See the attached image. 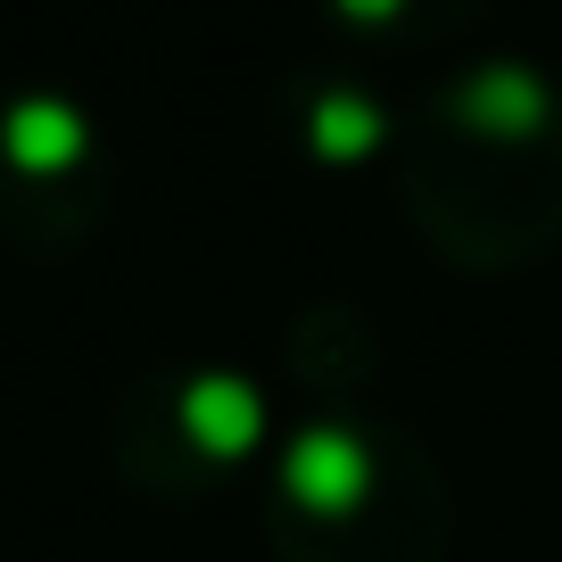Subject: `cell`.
I'll use <instances>...</instances> for the list:
<instances>
[{
    "label": "cell",
    "instance_id": "obj_6",
    "mask_svg": "<svg viewBox=\"0 0 562 562\" xmlns=\"http://www.w3.org/2000/svg\"><path fill=\"white\" fill-rule=\"evenodd\" d=\"M397 133L405 116L364 83V75H306L299 83V140L315 149L323 166H364V158H397Z\"/></svg>",
    "mask_w": 562,
    "mask_h": 562
},
{
    "label": "cell",
    "instance_id": "obj_2",
    "mask_svg": "<svg viewBox=\"0 0 562 562\" xmlns=\"http://www.w3.org/2000/svg\"><path fill=\"white\" fill-rule=\"evenodd\" d=\"M447 529L456 480L381 405L306 414L265 480V546L281 562H439Z\"/></svg>",
    "mask_w": 562,
    "mask_h": 562
},
{
    "label": "cell",
    "instance_id": "obj_5",
    "mask_svg": "<svg viewBox=\"0 0 562 562\" xmlns=\"http://www.w3.org/2000/svg\"><path fill=\"white\" fill-rule=\"evenodd\" d=\"M290 381L306 389L315 414H339V405H372V381H381V339H372V315L348 299H323L290 323Z\"/></svg>",
    "mask_w": 562,
    "mask_h": 562
},
{
    "label": "cell",
    "instance_id": "obj_3",
    "mask_svg": "<svg viewBox=\"0 0 562 562\" xmlns=\"http://www.w3.org/2000/svg\"><path fill=\"white\" fill-rule=\"evenodd\" d=\"M265 447V397L248 372L224 364H175L140 381L116 414V463L124 480L158 496H207Z\"/></svg>",
    "mask_w": 562,
    "mask_h": 562
},
{
    "label": "cell",
    "instance_id": "obj_4",
    "mask_svg": "<svg viewBox=\"0 0 562 562\" xmlns=\"http://www.w3.org/2000/svg\"><path fill=\"white\" fill-rule=\"evenodd\" d=\"M58 207L67 232H83L100 215V140H91L83 108H67L58 91L9 100L0 116V207Z\"/></svg>",
    "mask_w": 562,
    "mask_h": 562
},
{
    "label": "cell",
    "instance_id": "obj_1",
    "mask_svg": "<svg viewBox=\"0 0 562 562\" xmlns=\"http://www.w3.org/2000/svg\"><path fill=\"white\" fill-rule=\"evenodd\" d=\"M397 207L447 273H529L562 240V83L472 58L405 108Z\"/></svg>",
    "mask_w": 562,
    "mask_h": 562
}]
</instances>
